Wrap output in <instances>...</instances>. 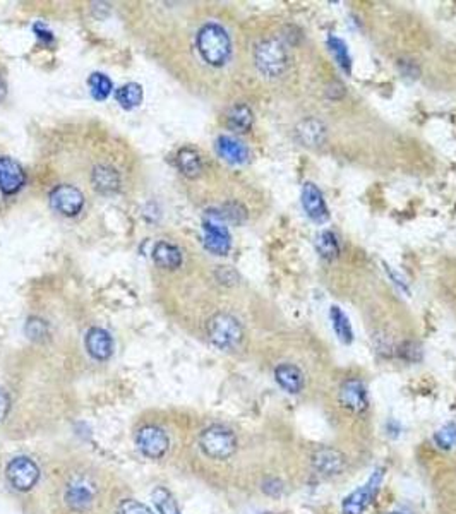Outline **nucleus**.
<instances>
[{"instance_id":"nucleus-1","label":"nucleus","mask_w":456,"mask_h":514,"mask_svg":"<svg viewBox=\"0 0 456 514\" xmlns=\"http://www.w3.org/2000/svg\"><path fill=\"white\" fill-rule=\"evenodd\" d=\"M198 50L205 62L213 67H221L227 64L232 53V41L228 33L216 22H208L198 33Z\"/></svg>"},{"instance_id":"nucleus-2","label":"nucleus","mask_w":456,"mask_h":514,"mask_svg":"<svg viewBox=\"0 0 456 514\" xmlns=\"http://www.w3.org/2000/svg\"><path fill=\"white\" fill-rule=\"evenodd\" d=\"M254 62L261 74L277 79L290 67L289 48L279 38H266L254 50Z\"/></svg>"},{"instance_id":"nucleus-3","label":"nucleus","mask_w":456,"mask_h":514,"mask_svg":"<svg viewBox=\"0 0 456 514\" xmlns=\"http://www.w3.org/2000/svg\"><path fill=\"white\" fill-rule=\"evenodd\" d=\"M209 341L220 350H235L242 343L244 331L240 322L230 314H216L208 322Z\"/></svg>"},{"instance_id":"nucleus-4","label":"nucleus","mask_w":456,"mask_h":514,"mask_svg":"<svg viewBox=\"0 0 456 514\" xmlns=\"http://www.w3.org/2000/svg\"><path fill=\"white\" fill-rule=\"evenodd\" d=\"M202 452L213 459H227L237 451V437L223 425H212L199 437Z\"/></svg>"},{"instance_id":"nucleus-5","label":"nucleus","mask_w":456,"mask_h":514,"mask_svg":"<svg viewBox=\"0 0 456 514\" xmlns=\"http://www.w3.org/2000/svg\"><path fill=\"white\" fill-rule=\"evenodd\" d=\"M382 477H385V470L378 468L373 471V475L369 477V480L364 483L362 487H359L357 490L350 494L348 497H345L343 501V514H364L366 509L369 508L371 502L374 501L375 494H378L379 485H381Z\"/></svg>"},{"instance_id":"nucleus-6","label":"nucleus","mask_w":456,"mask_h":514,"mask_svg":"<svg viewBox=\"0 0 456 514\" xmlns=\"http://www.w3.org/2000/svg\"><path fill=\"white\" fill-rule=\"evenodd\" d=\"M202 228H205V240H202L205 247L216 256H227L232 247V239H230V233L220 214L209 211Z\"/></svg>"},{"instance_id":"nucleus-7","label":"nucleus","mask_w":456,"mask_h":514,"mask_svg":"<svg viewBox=\"0 0 456 514\" xmlns=\"http://www.w3.org/2000/svg\"><path fill=\"white\" fill-rule=\"evenodd\" d=\"M6 475L7 480H9L14 489L26 492V490L33 489L36 485V482L40 480V468H38L33 459L19 456V458H14L7 465Z\"/></svg>"},{"instance_id":"nucleus-8","label":"nucleus","mask_w":456,"mask_h":514,"mask_svg":"<svg viewBox=\"0 0 456 514\" xmlns=\"http://www.w3.org/2000/svg\"><path fill=\"white\" fill-rule=\"evenodd\" d=\"M95 496H97V487L88 477H76L74 480L67 485L65 490V504L72 511L84 513L93 506Z\"/></svg>"},{"instance_id":"nucleus-9","label":"nucleus","mask_w":456,"mask_h":514,"mask_svg":"<svg viewBox=\"0 0 456 514\" xmlns=\"http://www.w3.org/2000/svg\"><path fill=\"white\" fill-rule=\"evenodd\" d=\"M50 204L53 209L62 213L64 216H76L81 213L84 206V195L79 189L72 186H57L55 189L50 193Z\"/></svg>"},{"instance_id":"nucleus-10","label":"nucleus","mask_w":456,"mask_h":514,"mask_svg":"<svg viewBox=\"0 0 456 514\" xmlns=\"http://www.w3.org/2000/svg\"><path fill=\"white\" fill-rule=\"evenodd\" d=\"M136 444L146 458L158 459L168 451V437L160 427L148 425L137 432Z\"/></svg>"},{"instance_id":"nucleus-11","label":"nucleus","mask_w":456,"mask_h":514,"mask_svg":"<svg viewBox=\"0 0 456 514\" xmlns=\"http://www.w3.org/2000/svg\"><path fill=\"white\" fill-rule=\"evenodd\" d=\"M340 405L352 413H364L369 406L367 389L360 379H348L345 381L338 393Z\"/></svg>"},{"instance_id":"nucleus-12","label":"nucleus","mask_w":456,"mask_h":514,"mask_svg":"<svg viewBox=\"0 0 456 514\" xmlns=\"http://www.w3.org/2000/svg\"><path fill=\"white\" fill-rule=\"evenodd\" d=\"M302 208L305 214L316 223H324L329 218L328 206L319 187L312 182H305L302 187Z\"/></svg>"},{"instance_id":"nucleus-13","label":"nucleus","mask_w":456,"mask_h":514,"mask_svg":"<svg viewBox=\"0 0 456 514\" xmlns=\"http://www.w3.org/2000/svg\"><path fill=\"white\" fill-rule=\"evenodd\" d=\"M312 461L314 470L317 473L324 475V477H333V475H340L345 468V456L335 447H319L312 452Z\"/></svg>"},{"instance_id":"nucleus-14","label":"nucleus","mask_w":456,"mask_h":514,"mask_svg":"<svg viewBox=\"0 0 456 514\" xmlns=\"http://www.w3.org/2000/svg\"><path fill=\"white\" fill-rule=\"evenodd\" d=\"M25 170L9 156H0V190L4 194H16L25 186Z\"/></svg>"},{"instance_id":"nucleus-15","label":"nucleus","mask_w":456,"mask_h":514,"mask_svg":"<svg viewBox=\"0 0 456 514\" xmlns=\"http://www.w3.org/2000/svg\"><path fill=\"white\" fill-rule=\"evenodd\" d=\"M326 125L323 120L316 117L304 118L297 124L295 127V137L302 146H308V148H319L324 144L326 141Z\"/></svg>"},{"instance_id":"nucleus-16","label":"nucleus","mask_w":456,"mask_h":514,"mask_svg":"<svg viewBox=\"0 0 456 514\" xmlns=\"http://www.w3.org/2000/svg\"><path fill=\"white\" fill-rule=\"evenodd\" d=\"M86 350L93 359L109 360L113 352L112 336L102 328H91L86 335Z\"/></svg>"},{"instance_id":"nucleus-17","label":"nucleus","mask_w":456,"mask_h":514,"mask_svg":"<svg viewBox=\"0 0 456 514\" xmlns=\"http://www.w3.org/2000/svg\"><path fill=\"white\" fill-rule=\"evenodd\" d=\"M216 151L225 161L232 165H244L249 160V149L242 141L230 136H220L216 141Z\"/></svg>"},{"instance_id":"nucleus-18","label":"nucleus","mask_w":456,"mask_h":514,"mask_svg":"<svg viewBox=\"0 0 456 514\" xmlns=\"http://www.w3.org/2000/svg\"><path fill=\"white\" fill-rule=\"evenodd\" d=\"M275 379L286 393L298 394L305 386V379L302 370L292 363H282L275 369Z\"/></svg>"},{"instance_id":"nucleus-19","label":"nucleus","mask_w":456,"mask_h":514,"mask_svg":"<svg viewBox=\"0 0 456 514\" xmlns=\"http://www.w3.org/2000/svg\"><path fill=\"white\" fill-rule=\"evenodd\" d=\"M252 122H254V115H252V110L245 103L232 106L227 113V127L233 130V132H249L252 127Z\"/></svg>"},{"instance_id":"nucleus-20","label":"nucleus","mask_w":456,"mask_h":514,"mask_svg":"<svg viewBox=\"0 0 456 514\" xmlns=\"http://www.w3.org/2000/svg\"><path fill=\"white\" fill-rule=\"evenodd\" d=\"M153 259L160 268L165 270H175L182 264V254H180L179 247L168 244V242H160L153 249Z\"/></svg>"},{"instance_id":"nucleus-21","label":"nucleus","mask_w":456,"mask_h":514,"mask_svg":"<svg viewBox=\"0 0 456 514\" xmlns=\"http://www.w3.org/2000/svg\"><path fill=\"white\" fill-rule=\"evenodd\" d=\"M118 174L112 167H97L93 170V187L102 194H112L118 189Z\"/></svg>"},{"instance_id":"nucleus-22","label":"nucleus","mask_w":456,"mask_h":514,"mask_svg":"<svg viewBox=\"0 0 456 514\" xmlns=\"http://www.w3.org/2000/svg\"><path fill=\"white\" fill-rule=\"evenodd\" d=\"M177 167L186 177L189 179L199 177L202 172L201 156H199L198 151H194L193 148H182L177 153Z\"/></svg>"},{"instance_id":"nucleus-23","label":"nucleus","mask_w":456,"mask_h":514,"mask_svg":"<svg viewBox=\"0 0 456 514\" xmlns=\"http://www.w3.org/2000/svg\"><path fill=\"white\" fill-rule=\"evenodd\" d=\"M329 317H331L333 329H335L340 341L345 345H350L352 341H354V331H352V324L350 321H348V317L345 316L343 310L340 309L338 305H331V309H329Z\"/></svg>"},{"instance_id":"nucleus-24","label":"nucleus","mask_w":456,"mask_h":514,"mask_svg":"<svg viewBox=\"0 0 456 514\" xmlns=\"http://www.w3.org/2000/svg\"><path fill=\"white\" fill-rule=\"evenodd\" d=\"M115 97H117V102L120 103L122 109L132 110L139 106L141 102H143V88L137 83H127L122 88H118Z\"/></svg>"},{"instance_id":"nucleus-25","label":"nucleus","mask_w":456,"mask_h":514,"mask_svg":"<svg viewBox=\"0 0 456 514\" xmlns=\"http://www.w3.org/2000/svg\"><path fill=\"white\" fill-rule=\"evenodd\" d=\"M316 249L323 259L333 261L340 254V242L335 233L329 232V230H323L316 237Z\"/></svg>"},{"instance_id":"nucleus-26","label":"nucleus","mask_w":456,"mask_h":514,"mask_svg":"<svg viewBox=\"0 0 456 514\" xmlns=\"http://www.w3.org/2000/svg\"><path fill=\"white\" fill-rule=\"evenodd\" d=\"M328 47L331 55L335 57V60L338 62L340 67L343 69L347 74L352 72V59H350V53H348V47L347 43L338 36H329L328 38Z\"/></svg>"},{"instance_id":"nucleus-27","label":"nucleus","mask_w":456,"mask_h":514,"mask_svg":"<svg viewBox=\"0 0 456 514\" xmlns=\"http://www.w3.org/2000/svg\"><path fill=\"white\" fill-rule=\"evenodd\" d=\"M151 497L160 514H180L179 506L177 502H175L174 496H172L167 489H163V487H156V489L153 490Z\"/></svg>"},{"instance_id":"nucleus-28","label":"nucleus","mask_w":456,"mask_h":514,"mask_svg":"<svg viewBox=\"0 0 456 514\" xmlns=\"http://www.w3.org/2000/svg\"><path fill=\"white\" fill-rule=\"evenodd\" d=\"M88 84H90L91 97L98 99V102H103L112 93V81L106 78L105 74H102V72H93L90 79H88Z\"/></svg>"},{"instance_id":"nucleus-29","label":"nucleus","mask_w":456,"mask_h":514,"mask_svg":"<svg viewBox=\"0 0 456 514\" xmlns=\"http://www.w3.org/2000/svg\"><path fill=\"white\" fill-rule=\"evenodd\" d=\"M434 440L441 450H444V451L453 450V447L456 446V425L446 424L444 427H441L439 431L434 434Z\"/></svg>"},{"instance_id":"nucleus-30","label":"nucleus","mask_w":456,"mask_h":514,"mask_svg":"<svg viewBox=\"0 0 456 514\" xmlns=\"http://www.w3.org/2000/svg\"><path fill=\"white\" fill-rule=\"evenodd\" d=\"M26 336L33 341H40L43 340L45 336L48 335V326L47 322L43 319H38V317H32L28 322H26Z\"/></svg>"},{"instance_id":"nucleus-31","label":"nucleus","mask_w":456,"mask_h":514,"mask_svg":"<svg viewBox=\"0 0 456 514\" xmlns=\"http://www.w3.org/2000/svg\"><path fill=\"white\" fill-rule=\"evenodd\" d=\"M117 514H153L149 511L148 506H144L143 502L132 501V499H125L118 504Z\"/></svg>"},{"instance_id":"nucleus-32","label":"nucleus","mask_w":456,"mask_h":514,"mask_svg":"<svg viewBox=\"0 0 456 514\" xmlns=\"http://www.w3.org/2000/svg\"><path fill=\"white\" fill-rule=\"evenodd\" d=\"M400 356L401 359L408 360V362H419L422 359V350L417 343L413 341H405L403 345L400 347Z\"/></svg>"},{"instance_id":"nucleus-33","label":"nucleus","mask_w":456,"mask_h":514,"mask_svg":"<svg viewBox=\"0 0 456 514\" xmlns=\"http://www.w3.org/2000/svg\"><path fill=\"white\" fill-rule=\"evenodd\" d=\"M285 490L283 487V482L278 480V478H268V480L263 482V492L270 497H279Z\"/></svg>"},{"instance_id":"nucleus-34","label":"nucleus","mask_w":456,"mask_h":514,"mask_svg":"<svg viewBox=\"0 0 456 514\" xmlns=\"http://www.w3.org/2000/svg\"><path fill=\"white\" fill-rule=\"evenodd\" d=\"M9 408H11L9 396H7L6 391L0 389V422H2L4 418L7 417V413H9Z\"/></svg>"},{"instance_id":"nucleus-35","label":"nucleus","mask_w":456,"mask_h":514,"mask_svg":"<svg viewBox=\"0 0 456 514\" xmlns=\"http://www.w3.org/2000/svg\"><path fill=\"white\" fill-rule=\"evenodd\" d=\"M343 95H345L343 84L333 83V84H329V86H328V97L329 98L340 99V98H343Z\"/></svg>"},{"instance_id":"nucleus-36","label":"nucleus","mask_w":456,"mask_h":514,"mask_svg":"<svg viewBox=\"0 0 456 514\" xmlns=\"http://www.w3.org/2000/svg\"><path fill=\"white\" fill-rule=\"evenodd\" d=\"M34 32H36L38 38H40V40H43V41H52L53 40V34L50 33L43 25H34Z\"/></svg>"},{"instance_id":"nucleus-37","label":"nucleus","mask_w":456,"mask_h":514,"mask_svg":"<svg viewBox=\"0 0 456 514\" xmlns=\"http://www.w3.org/2000/svg\"><path fill=\"white\" fill-rule=\"evenodd\" d=\"M389 514H403V513H396V511H394V513H389Z\"/></svg>"},{"instance_id":"nucleus-38","label":"nucleus","mask_w":456,"mask_h":514,"mask_svg":"<svg viewBox=\"0 0 456 514\" xmlns=\"http://www.w3.org/2000/svg\"><path fill=\"white\" fill-rule=\"evenodd\" d=\"M264 514H273V513H264Z\"/></svg>"}]
</instances>
